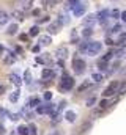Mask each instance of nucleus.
I'll return each mask as SVG.
<instances>
[{
    "mask_svg": "<svg viewBox=\"0 0 126 135\" xmlns=\"http://www.w3.org/2000/svg\"><path fill=\"white\" fill-rule=\"evenodd\" d=\"M125 55H126V52H125Z\"/></svg>",
    "mask_w": 126,
    "mask_h": 135,
    "instance_id": "nucleus-44",
    "label": "nucleus"
},
{
    "mask_svg": "<svg viewBox=\"0 0 126 135\" xmlns=\"http://www.w3.org/2000/svg\"><path fill=\"white\" fill-rule=\"evenodd\" d=\"M60 27H62V24H60L58 21H55V22L49 24L47 32H49V35H55V33H58V32H60Z\"/></svg>",
    "mask_w": 126,
    "mask_h": 135,
    "instance_id": "nucleus-6",
    "label": "nucleus"
},
{
    "mask_svg": "<svg viewBox=\"0 0 126 135\" xmlns=\"http://www.w3.org/2000/svg\"><path fill=\"white\" fill-rule=\"evenodd\" d=\"M39 49H41V46H39V44H38V46H33V47H32V52L38 54V52H39Z\"/></svg>",
    "mask_w": 126,
    "mask_h": 135,
    "instance_id": "nucleus-37",
    "label": "nucleus"
},
{
    "mask_svg": "<svg viewBox=\"0 0 126 135\" xmlns=\"http://www.w3.org/2000/svg\"><path fill=\"white\" fill-rule=\"evenodd\" d=\"M55 55H57L60 60L68 58V49H66V47H58V49L55 50Z\"/></svg>",
    "mask_w": 126,
    "mask_h": 135,
    "instance_id": "nucleus-11",
    "label": "nucleus"
},
{
    "mask_svg": "<svg viewBox=\"0 0 126 135\" xmlns=\"http://www.w3.org/2000/svg\"><path fill=\"white\" fill-rule=\"evenodd\" d=\"M8 21H10V14L6 11H2L0 9V25H6Z\"/></svg>",
    "mask_w": 126,
    "mask_h": 135,
    "instance_id": "nucleus-15",
    "label": "nucleus"
},
{
    "mask_svg": "<svg viewBox=\"0 0 126 135\" xmlns=\"http://www.w3.org/2000/svg\"><path fill=\"white\" fill-rule=\"evenodd\" d=\"M11 16H13L16 21H19V22H22V21L25 19V16H24V11H21V9H14V11L11 13Z\"/></svg>",
    "mask_w": 126,
    "mask_h": 135,
    "instance_id": "nucleus-13",
    "label": "nucleus"
},
{
    "mask_svg": "<svg viewBox=\"0 0 126 135\" xmlns=\"http://www.w3.org/2000/svg\"><path fill=\"white\" fill-rule=\"evenodd\" d=\"M58 22H60L62 25H65V24H68V22H69V19H68V16H66V14H60V19H58Z\"/></svg>",
    "mask_w": 126,
    "mask_h": 135,
    "instance_id": "nucleus-28",
    "label": "nucleus"
},
{
    "mask_svg": "<svg viewBox=\"0 0 126 135\" xmlns=\"http://www.w3.org/2000/svg\"><path fill=\"white\" fill-rule=\"evenodd\" d=\"M16 131H17V135H29V127L27 126H19Z\"/></svg>",
    "mask_w": 126,
    "mask_h": 135,
    "instance_id": "nucleus-21",
    "label": "nucleus"
},
{
    "mask_svg": "<svg viewBox=\"0 0 126 135\" xmlns=\"http://www.w3.org/2000/svg\"><path fill=\"white\" fill-rule=\"evenodd\" d=\"M94 101H96V98H90V99L87 101V107H92V105L94 104Z\"/></svg>",
    "mask_w": 126,
    "mask_h": 135,
    "instance_id": "nucleus-36",
    "label": "nucleus"
},
{
    "mask_svg": "<svg viewBox=\"0 0 126 135\" xmlns=\"http://www.w3.org/2000/svg\"><path fill=\"white\" fill-rule=\"evenodd\" d=\"M118 85H120V82H112L106 90H104V98H110V96H114V94H117V90H118Z\"/></svg>",
    "mask_w": 126,
    "mask_h": 135,
    "instance_id": "nucleus-4",
    "label": "nucleus"
},
{
    "mask_svg": "<svg viewBox=\"0 0 126 135\" xmlns=\"http://www.w3.org/2000/svg\"><path fill=\"white\" fill-rule=\"evenodd\" d=\"M94 22H96V14H88L87 17H84V25H85V27H88V28H92V27H93Z\"/></svg>",
    "mask_w": 126,
    "mask_h": 135,
    "instance_id": "nucleus-9",
    "label": "nucleus"
},
{
    "mask_svg": "<svg viewBox=\"0 0 126 135\" xmlns=\"http://www.w3.org/2000/svg\"><path fill=\"white\" fill-rule=\"evenodd\" d=\"M44 22H49V16H43L38 19V24H44Z\"/></svg>",
    "mask_w": 126,
    "mask_h": 135,
    "instance_id": "nucleus-33",
    "label": "nucleus"
},
{
    "mask_svg": "<svg viewBox=\"0 0 126 135\" xmlns=\"http://www.w3.org/2000/svg\"><path fill=\"white\" fill-rule=\"evenodd\" d=\"M85 68H87V65H85V61H84L82 58H74V60H73V71H74L77 75L84 74V72H85Z\"/></svg>",
    "mask_w": 126,
    "mask_h": 135,
    "instance_id": "nucleus-2",
    "label": "nucleus"
},
{
    "mask_svg": "<svg viewBox=\"0 0 126 135\" xmlns=\"http://www.w3.org/2000/svg\"><path fill=\"white\" fill-rule=\"evenodd\" d=\"M87 88H90V82H84V83L77 88V91H79V93H82V91H84V90H87Z\"/></svg>",
    "mask_w": 126,
    "mask_h": 135,
    "instance_id": "nucleus-27",
    "label": "nucleus"
},
{
    "mask_svg": "<svg viewBox=\"0 0 126 135\" xmlns=\"http://www.w3.org/2000/svg\"><path fill=\"white\" fill-rule=\"evenodd\" d=\"M65 118H66V121H68V123H74V121H76V112L68 110V112L65 113Z\"/></svg>",
    "mask_w": 126,
    "mask_h": 135,
    "instance_id": "nucleus-16",
    "label": "nucleus"
},
{
    "mask_svg": "<svg viewBox=\"0 0 126 135\" xmlns=\"http://www.w3.org/2000/svg\"><path fill=\"white\" fill-rule=\"evenodd\" d=\"M8 79H10V80H11V83H14L16 86H21V85H22V79H21L17 74H14V72H13V74H10V77H8Z\"/></svg>",
    "mask_w": 126,
    "mask_h": 135,
    "instance_id": "nucleus-12",
    "label": "nucleus"
},
{
    "mask_svg": "<svg viewBox=\"0 0 126 135\" xmlns=\"http://www.w3.org/2000/svg\"><path fill=\"white\" fill-rule=\"evenodd\" d=\"M51 42H52L51 35H43V36H39V46H49Z\"/></svg>",
    "mask_w": 126,
    "mask_h": 135,
    "instance_id": "nucleus-14",
    "label": "nucleus"
},
{
    "mask_svg": "<svg viewBox=\"0 0 126 135\" xmlns=\"http://www.w3.org/2000/svg\"><path fill=\"white\" fill-rule=\"evenodd\" d=\"M38 105H39V99L38 98H32L29 101V104H27V108H36Z\"/></svg>",
    "mask_w": 126,
    "mask_h": 135,
    "instance_id": "nucleus-18",
    "label": "nucleus"
},
{
    "mask_svg": "<svg viewBox=\"0 0 126 135\" xmlns=\"http://www.w3.org/2000/svg\"><path fill=\"white\" fill-rule=\"evenodd\" d=\"M84 13H85V5L79 2V3H77L74 8H73V14H74L76 17H79V16H82Z\"/></svg>",
    "mask_w": 126,
    "mask_h": 135,
    "instance_id": "nucleus-7",
    "label": "nucleus"
},
{
    "mask_svg": "<svg viewBox=\"0 0 126 135\" xmlns=\"http://www.w3.org/2000/svg\"><path fill=\"white\" fill-rule=\"evenodd\" d=\"M120 16H122V19H123V22H126V11H123Z\"/></svg>",
    "mask_w": 126,
    "mask_h": 135,
    "instance_id": "nucleus-39",
    "label": "nucleus"
},
{
    "mask_svg": "<svg viewBox=\"0 0 126 135\" xmlns=\"http://www.w3.org/2000/svg\"><path fill=\"white\" fill-rule=\"evenodd\" d=\"M73 86H74V80H73V77H69V75H63L62 82H60V88L65 90V91H69Z\"/></svg>",
    "mask_w": 126,
    "mask_h": 135,
    "instance_id": "nucleus-3",
    "label": "nucleus"
},
{
    "mask_svg": "<svg viewBox=\"0 0 126 135\" xmlns=\"http://www.w3.org/2000/svg\"><path fill=\"white\" fill-rule=\"evenodd\" d=\"M17 30H19L17 24H11V25H8V30H6V35H16V33H17Z\"/></svg>",
    "mask_w": 126,
    "mask_h": 135,
    "instance_id": "nucleus-17",
    "label": "nucleus"
},
{
    "mask_svg": "<svg viewBox=\"0 0 126 135\" xmlns=\"http://www.w3.org/2000/svg\"><path fill=\"white\" fill-rule=\"evenodd\" d=\"M33 2H35V0H22V2H21L22 9H30L32 5H33Z\"/></svg>",
    "mask_w": 126,
    "mask_h": 135,
    "instance_id": "nucleus-20",
    "label": "nucleus"
},
{
    "mask_svg": "<svg viewBox=\"0 0 126 135\" xmlns=\"http://www.w3.org/2000/svg\"><path fill=\"white\" fill-rule=\"evenodd\" d=\"M39 14V9H33V16H38Z\"/></svg>",
    "mask_w": 126,
    "mask_h": 135,
    "instance_id": "nucleus-42",
    "label": "nucleus"
},
{
    "mask_svg": "<svg viewBox=\"0 0 126 135\" xmlns=\"http://www.w3.org/2000/svg\"><path fill=\"white\" fill-rule=\"evenodd\" d=\"M29 35H30V36H38V35H39V27H38V25H33L30 30H29Z\"/></svg>",
    "mask_w": 126,
    "mask_h": 135,
    "instance_id": "nucleus-23",
    "label": "nucleus"
},
{
    "mask_svg": "<svg viewBox=\"0 0 126 135\" xmlns=\"http://www.w3.org/2000/svg\"><path fill=\"white\" fill-rule=\"evenodd\" d=\"M29 135H36V127L32 124V126H29Z\"/></svg>",
    "mask_w": 126,
    "mask_h": 135,
    "instance_id": "nucleus-32",
    "label": "nucleus"
},
{
    "mask_svg": "<svg viewBox=\"0 0 126 135\" xmlns=\"http://www.w3.org/2000/svg\"><path fill=\"white\" fill-rule=\"evenodd\" d=\"M102 79H104V75L101 72H93L92 74V80H94V82H102Z\"/></svg>",
    "mask_w": 126,
    "mask_h": 135,
    "instance_id": "nucleus-22",
    "label": "nucleus"
},
{
    "mask_svg": "<svg viewBox=\"0 0 126 135\" xmlns=\"http://www.w3.org/2000/svg\"><path fill=\"white\" fill-rule=\"evenodd\" d=\"M109 14H110V13H109L107 9H102V11H99V13L96 14V21L101 22V24H104V22L109 19Z\"/></svg>",
    "mask_w": 126,
    "mask_h": 135,
    "instance_id": "nucleus-8",
    "label": "nucleus"
},
{
    "mask_svg": "<svg viewBox=\"0 0 126 135\" xmlns=\"http://www.w3.org/2000/svg\"><path fill=\"white\" fill-rule=\"evenodd\" d=\"M101 47H102V44L99 41H85V42H82L79 46V50L85 52L90 57H94V55H98L101 52Z\"/></svg>",
    "mask_w": 126,
    "mask_h": 135,
    "instance_id": "nucleus-1",
    "label": "nucleus"
},
{
    "mask_svg": "<svg viewBox=\"0 0 126 135\" xmlns=\"http://www.w3.org/2000/svg\"><path fill=\"white\" fill-rule=\"evenodd\" d=\"M107 105H109V102H107L106 99H104V101H101V102H99V107H98V108H99L101 112H104V110L107 108Z\"/></svg>",
    "mask_w": 126,
    "mask_h": 135,
    "instance_id": "nucleus-29",
    "label": "nucleus"
},
{
    "mask_svg": "<svg viewBox=\"0 0 126 135\" xmlns=\"http://www.w3.org/2000/svg\"><path fill=\"white\" fill-rule=\"evenodd\" d=\"M24 82H25V83H32V72H30V69H27V71H25V74H24Z\"/></svg>",
    "mask_w": 126,
    "mask_h": 135,
    "instance_id": "nucleus-25",
    "label": "nucleus"
},
{
    "mask_svg": "<svg viewBox=\"0 0 126 135\" xmlns=\"http://www.w3.org/2000/svg\"><path fill=\"white\" fill-rule=\"evenodd\" d=\"M52 99V93L51 91H46L44 93V101H51Z\"/></svg>",
    "mask_w": 126,
    "mask_h": 135,
    "instance_id": "nucleus-35",
    "label": "nucleus"
},
{
    "mask_svg": "<svg viewBox=\"0 0 126 135\" xmlns=\"http://www.w3.org/2000/svg\"><path fill=\"white\" fill-rule=\"evenodd\" d=\"M52 135H58V134H57V132H54V134H52Z\"/></svg>",
    "mask_w": 126,
    "mask_h": 135,
    "instance_id": "nucleus-43",
    "label": "nucleus"
},
{
    "mask_svg": "<svg viewBox=\"0 0 126 135\" xmlns=\"http://www.w3.org/2000/svg\"><path fill=\"white\" fill-rule=\"evenodd\" d=\"M126 93V82H122L118 85V90H117V94H125Z\"/></svg>",
    "mask_w": 126,
    "mask_h": 135,
    "instance_id": "nucleus-24",
    "label": "nucleus"
},
{
    "mask_svg": "<svg viewBox=\"0 0 126 135\" xmlns=\"http://www.w3.org/2000/svg\"><path fill=\"white\" fill-rule=\"evenodd\" d=\"M66 3H68V5H66V6H68V8H71V9H73V8H74V6H76V5H77V3H79V0H68V2H66Z\"/></svg>",
    "mask_w": 126,
    "mask_h": 135,
    "instance_id": "nucleus-30",
    "label": "nucleus"
},
{
    "mask_svg": "<svg viewBox=\"0 0 126 135\" xmlns=\"http://www.w3.org/2000/svg\"><path fill=\"white\" fill-rule=\"evenodd\" d=\"M5 134V127H3V124L0 123V135H3Z\"/></svg>",
    "mask_w": 126,
    "mask_h": 135,
    "instance_id": "nucleus-38",
    "label": "nucleus"
},
{
    "mask_svg": "<svg viewBox=\"0 0 126 135\" xmlns=\"http://www.w3.org/2000/svg\"><path fill=\"white\" fill-rule=\"evenodd\" d=\"M5 93V86L3 85H0V94H3Z\"/></svg>",
    "mask_w": 126,
    "mask_h": 135,
    "instance_id": "nucleus-40",
    "label": "nucleus"
},
{
    "mask_svg": "<svg viewBox=\"0 0 126 135\" xmlns=\"http://www.w3.org/2000/svg\"><path fill=\"white\" fill-rule=\"evenodd\" d=\"M84 36H85V38H88V36H92V35H93V30H92V28H85V30H84Z\"/></svg>",
    "mask_w": 126,
    "mask_h": 135,
    "instance_id": "nucleus-31",
    "label": "nucleus"
},
{
    "mask_svg": "<svg viewBox=\"0 0 126 135\" xmlns=\"http://www.w3.org/2000/svg\"><path fill=\"white\" fill-rule=\"evenodd\" d=\"M14 61H16V54L14 52H8L5 55V58H3V63L5 65H13Z\"/></svg>",
    "mask_w": 126,
    "mask_h": 135,
    "instance_id": "nucleus-10",
    "label": "nucleus"
},
{
    "mask_svg": "<svg viewBox=\"0 0 126 135\" xmlns=\"http://www.w3.org/2000/svg\"><path fill=\"white\" fill-rule=\"evenodd\" d=\"M49 54H46V55H43V57H36V61L38 63H49V57H47Z\"/></svg>",
    "mask_w": 126,
    "mask_h": 135,
    "instance_id": "nucleus-26",
    "label": "nucleus"
},
{
    "mask_svg": "<svg viewBox=\"0 0 126 135\" xmlns=\"http://www.w3.org/2000/svg\"><path fill=\"white\" fill-rule=\"evenodd\" d=\"M19 96H21V91L19 90H16V91H13L11 94H10V102H17V99H19Z\"/></svg>",
    "mask_w": 126,
    "mask_h": 135,
    "instance_id": "nucleus-19",
    "label": "nucleus"
},
{
    "mask_svg": "<svg viewBox=\"0 0 126 135\" xmlns=\"http://www.w3.org/2000/svg\"><path fill=\"white\" fill-rule=\"evenodd\" d=\"M54 77H55V72L52 69H49V68H44L43 69V72H41V79L43 80H52Z\"/></svg>",
    "mask_w": 126,
    "mask_h": 135,
    "instance_id": "nucleus-5",
    "label": "nucleus"
},
{
    "mask_svg": "<svg viewBox=\"0 0 126 135\" xmlns=\"http://www.w3.org/2000/svg\"><path fill=\"white\" fill-rule=\"evenodd\" d=\"M3 52H5V47H3V46L0 44V55H3Z\"/></svg>",
    "mask_w": 126,
    "mask_h": 135,
    "instance_id": "nucleus-41",
    "label": "nucleus"
},
{
    "mask_svg": "<svg viewBox=\"0 0 126 135\" xmlns=\"http://www.w3.org/2000/svg\"><path fill=\"white\" fill-rule=\"evenodd\" d=\"M110 16H112L114 19H118V16H120V11H118V9H114V11L110 13Z\"/></svg>",
    "mask_w": 126,
    "mask_h": 135,
    "instance_id": "nucleus-34",
    "label": "nucleus"
}]
</instances>
